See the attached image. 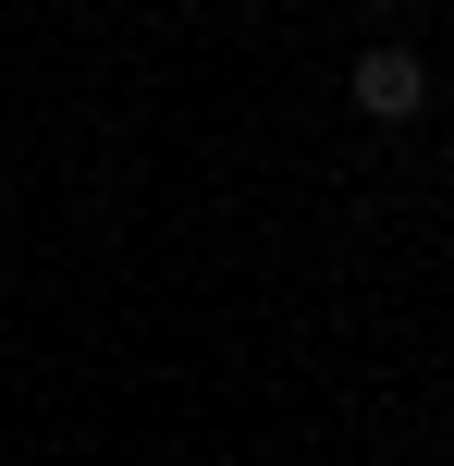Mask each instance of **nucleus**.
<instances>
[{
  "label": "nucleus",
  "mask_w": 454,
  "mask_h": 466,
  "mask_svg": "<svg viewBox=\"0 0 454 466\" xmlns=\"http://www.w3.org/2000/svg\"><path fill=\"white\" fill-rule=\"evenodd\" d=\"M368 13H406V0H368Z\"/></svg>",
  "instance_id": "nucleus-2"
},
{
  "label": "nucleus",
  "mask_w": 454,
  "mask_h": 466,
  "mask_svg": "<svg viewBox=\"0 0 454 466\" xmlns=\"http://www.w3.org/2000/svg\"><path fill=\"white\" fill-rule=\"evenodd\" d=\"M418 98H430V62H418V49H393V37L357 49V111H368V123H406Z\"/></svg>",
  "instance_id": "nucleus-1"
}]
</instances>
